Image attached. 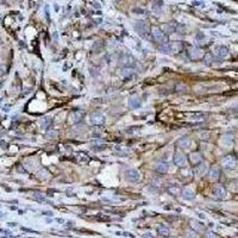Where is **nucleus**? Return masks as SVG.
Returning <instances> with one entry per match:
<instances>
[{"instance_id":"nucleus-1","label":"nucleus","mask_w":238,"mask_h":238,"mask_svg":"<svg viewBox=\"0 0 238 238\" xmlns=\"http://www.w3.org/2000/svg\"><path fill=\"white\" fill-rule=\"evenodd\" d=\"M135 29H136V31H137L142 37L149 36V34H150L149 26H148V24L145 22H137L136 25H135Z\"/></svg>"},{"instance_id":"nucleus-2","label":"nucleus","mask_w":238,"mask_h":238,"mask_svg":"<svg viewBox=\"0 0 238 238\" xmlns=\"http://www.w3.org/2000/svg\"><path fill=\"white\" fill-rule=\"evenodd\" d=\"M212 194L213 196L218 199V200H220V199H224L225 198V195H226V191H225V188L223 186H220V185H217L214 187L212 188Z\"/></svg>"},{"instance_id":"nucleus-3","label":"nucleus","mask_w":238,"mask_h":238,"mask_svg":"<svg viewBox=\"0 0 238 238\" xmlns=\"http://www.w3.org/2000/svg\"><path fill=\"white\" fill-rule=\"evenodd\" d=\"M173 162L174 164H176L177 167H183L186 164V156L180 151L175 152L173 157Z\"/></svg>"},{"instance_id":"nucleus-4","label":"nucleus","mask_w":238,"mask_h":238,"mask_svg":"<svg viewBox=\"0 0 238 238\" xmlns=\"http://www.w3.org/2000/svg\"><path fill=\"white\" fill-rule=\"evenodd\" d=\"M91 123L95 126H100L105 123V115L101 113H93L91 115Z\"/></svg>"},{"instance_id":"nucleus-5","label":"nucleus","mask_w":238,"mask_h":238,"mask_svg":"<svg viewBox=\"0 0 238 238\" xmlns=\"http://www.w3.org/2000/svg\"><path fill=\"white\" fill-rule=\"evenodd\" d=\"M237 164V161L233 156H226L224 157L223 161H222V166L224 168H227V169H231V168H235Z\"/></svg>"},{"instance_id":"nucleus-6","label":"nucleus","mask_w":238,"mask_h":238,"mask_svg":"<svg viewBox=\"0 0 238 238\" xmlns=\"http://www.w3.org/2000/svg\"><path fill=\"white\" fill-rule=\"evenodd\" d=\"M125 177L130 182H137V181H139V173L136 169H129L125 173Z\"/></svg>"},{"instance_id":"nucleus-7","label":"nucleus","mask_w":238,"mask_h":238,"mask_svg":"<svg viewBox=\"0 0 238 238\" xmlns=\"http://www.w3.org/2000/svg\"><path fill=\"white\" fill-rule=\"evenodd\" d=\"M152 37H154L155 41H157V42H159V43H162V44L164 43L166 35H164V32H163L161 29H159V28L152 29Z\"/></svg>"},{"instance_id":"nucleus-8","label":"nucleus","mask_w":238,"mask_h":238,"mask_svg":"<svg viewBox=\"0 0 238 238\" xmlns=\"http://www.w3.org/2000/svg\"><path fill=\"white\" fill-rule=\"evenodd\" d=\"M214 52H216V55L219 58H225L227 55H229V50H227V48H226V47H224V45H219V47H217Z\"/></svg>"},{"instance_id":"nucleus-9","label":"nucleus","mask_w":238,"mask_h":238,"mask_svg":"<svg viewBox=\"0 0 238 238\" xmlns=\"http://www.w3.org/2000/svg\"><path fill=\"white\" fill-rule=\"evenodd\" d=\"M155 170L156 172H159V173H167L168 172V163H166V162H159V163H156L155 164Z\"/></svg>"},{"instance_id":"nucleus-10","label":"nucleus","mask_w":238,"mask_h":238,"mask_svg":"<svg viewBox=\"0 0 238 238\" xmlns=\"http://www.w3.org/2000/svg\"><path fill=\"white\" fill-rule=\"evenodd\" d=\"M191 162L193 163V166H198L202 162V157L199 152H193L191 154Z\"/></svg>"},{"instance_id":"nucleus-11","label":"nucleus","mask_w":238,"mask_h":238,"mask_svg":"<svg viewBox=\"0 0 238 238\" xmlns=\"http://www.w3.org/2000/svg\"><path fill=\"white\" fill-rule=\"evenodd\" d=\"M219 175H220V170L218 168H212L209 173V180L217 181L219 179Z\"/></svg>"},{"instance_id":"nucleus-12","label":"nucleus","mask_w":238,"mask_h":238,"mask_svg":"<svg viewBox=\"0 0 238 238\" xmlns=\"http://www.w3.org/2000/svg\"><path fill=\"white\" fill-rule=\"evenodd\" d=\"M185 115H187L189 120H201L204 118V115L200 113V112H188V113H185Z\"/></svg>"},{"instance_id":"nucleus-13","label":"nucleus","mask_w":238,"mask_h":238,"mask_svg":"<svg viewBox=\"0 0 238 238\" xmlns=\"http://www.w3.org/2000/svg\"><path fill=\"white\" fill-rule=\"evenodd\" d=\"M129 105H130L131 108H139L141 105H142V102H141V100L138 99L137 97H132L129 100Z\"/></svg>"},{"instance_id":"nucleus-14","label":"nucleus","mask_w":238,"mask_h":238,"mask_svg":"<svg viewBox=\"0 0 238 238\" xmlns=\"http://www.w3.org/2000/svg\"><path fill=\"white\" fill-rule=\"evenodd\" d=\"M189 56L192 58H194V60H196V58H200L202 56V52L200 49H198V48H192L191 50H189Z\"/></svg>"},{"instance_id":"nucleus-15","label":"nucleus","mask_w":238,"mask_h":238,"mask_svg":"<svg viewBox=\"0 0 238 238\" xmlns=\"http://www.w3.org/2000/svg\"><path fill=\"white\" fill-rule=\"evenodd\" d=\"M182 198L186 199V200H193V198H194L193 191H191V189H183V191H182Z\"/></svg>"},{"instance_id":"nucleus-16","label":"nucleus","mask_w":238,"mask_h":238,"mask_svg":"<svg viewBox=\"0 0 238 238\" xmlns=\"http://www.w3.org/2000/svg\"><path fill=\"white\" fill-rule=\"evenodd\" d=\"M169 49H170V51H173V52H179V51L182 49V43H180V42L170 43L169 44Z\"/></svg>"},{"instance_id":"nucleus-17","label":"nucleus","mask_w":238,"mask_h":238,"mask_svg":"<svg viewBox=\"0 0 238 238\" xmlns=\"http://www.w3.org/2000/svg\"><path fill=\"white\" fill-rule=\"evenodd\" d=\"M157 232H159V235H162V236H168L169 235V229L164 224H161V225L157 226Z\"/></svg>"},{"instance_id":"nucleus-18","label":"nucleus","mask_w":238,"mask_h":238,"mask_svg":"<svg viewBox=\"0 0 238 238\" xmlns=\"http://www.w3.org/2000/svg\"><path fill=\"white\" fill-rule=\"evenodd\" d=\"M179 145H180L181 148H183V149H188L189 145H191V139L188 137L181 138L180 141H179Z\"/></svg>"},{"instance_id":"nucleus-19","label":"nucleus","mask_w":238,"mask_h":238,"mask_svg":"<svg viewBox=\"0 0 238 238\" xmlns=\"http://www.w3.org/2000/svg\"><path fill=\"white\" fill-rule=\"evenodd\" d=\"M206 170H207V167H206L205 163H202V164L200 163L199 167H195V172H196L198 175H204V174L206 173Z\"/></svg>"},{"instance_id":"nucleus-20","label":"nucleus","mask_w":238,"mask_h":238,"mask_svg":"<svg viewBox=\"0 0 238 238\" xmlns=\"http://www.w3.org/2000/svg\"><path fill=\"white\" fill-rule=\"evenodd\" d=\"M161 50L163 52H170V49H169V44L168 43H163L161 45Z\"/></svg>"},{"instance_id":"nucleus-21","label":"nucleus","mask_w":238,"mask_h":238,"mask_svg":"<svg viewBox=\"0 0 238 238\" xmlns=\"http://www.w3.org/2000/svg\"><path fill=\"white\" fill-rule=\"evenodd\" d=\"M192 226H194L195 230H198V227H199V229H202V227H204L201 224L199 223V222H196V220H193V222H192Z\"/></svg>"},{"instance_id":"nucleus-22","label":"nucleus","mask_w":238,"mask_h":238,"mask_svg":"<svg viewBox=\"0 0 238 238\" xmlns=\"http://www.w3.org/2000/svg\"><path fill=\"white\" fill-rule=\"evenodd\" d=\"M205 61H206L209 65H211V62L213 61V58H212V54H206V55H205Z\"/></svg>"},{"instance_id":"nucleus-23","label":"nucleus","mask_w":238,"mask_h":238,"mask_svg":"<svg viewBox=\"0 0 238 238\" xmlns=\"http://www.w3.org/2000/svg\"><path fill=\"white\" fill-rule=\"evenodd\" d=\"M169 192H170V193H173V194L176 195V194H179V193H180V189H179V188L169 187Z\"/></svg>"},{"instance_id":"nucleus-24","label":"nucleus","mask_w":238,"mask_h":238,"mask_svg":"<svg viewBox=\"0 0 238 238\" xmlns=\"http://www.w3.org/2000/svg\"><path fill=\"white\" fill-rule=\"evenodd\" d=\"M206 238H217V237H216V235H214V233L209 232V233H207V235H206Z\"/></svg>"}]
</instances>
